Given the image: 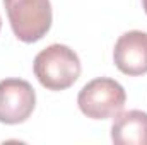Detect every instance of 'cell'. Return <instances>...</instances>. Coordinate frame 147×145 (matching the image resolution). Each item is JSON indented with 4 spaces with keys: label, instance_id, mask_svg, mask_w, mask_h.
I'll list each match as a JSON object with an SVG mask.
<instances>
[{
    "label": "cell",
    "instance_id": "6",
    "mask_svg": "<svg viewBox=\"0 0 147 145\" xmlns=\"http://www.w3.org/2000/svg\"><path fill=\"white\" fill-rule=\"evenodd\" d=\"M111 140L116 145H147V113L140 109L118 113L111 123Z\"/></svg>",
    "mask_w": 147,
    "mask_h": 145
},
{
    "label": "cell",
    "instance_id": "5",
    "mask_svg": "<svg viewBox=\"0 0 147 145\" xmlns=\"http://www.w3.org/2000/svg\"><path fill=\"white\" fill-rule=\"evenodd\" d=\"M113 62L116 68L128 77H140L147 73V33L127 31L116 39L113 50Z\"/></svg>",
    "mask_w": 147,
    "mask_h": 145
},
{
    "label": "cell",
    "instance_id": "1",
    "mask_svg": "<svg viewBox=\"0 0 147 145\" xmlns=\"http://www.w3.org/2000/svg\"><path fill=\"white\" fill-rule=\"evenodd\" d=\"M38 82L48 91H65L79 80L82 67L79 55L67 44H50L41 50L33 62Z\"/></svg>",
    "mask_w": 147,
    "mask_h": 145
},
{
    "label": "cell",
    "instance_id": "7",
    "mask_svg": "<svg viewBox=\"0 0 147 145\" xmlns=\"http://www.w3.org/2000/svg\"><path fill=\"white\" fill-rule=\"evenodd\" d=\"M142 7H144V10H146V14H147V0H142Z\"/></svg>",
    "mask_w": 147,
    "mask_h": 145
},
{
    "label": "cell",
    "instance_id": "2",
    "mask_svg": "<svg viewBox=\"0 0 147 145\" xmlns=\"http://www.w3.org/2000/svg\"><path fill=\"white\" fill-rule=\"evenodd\" d=\"M3 7L14 36L22 43H36L51 29L50 0H3Z\"/></svg>",
    "mask_w": 147,
    "mask_h": 145
},
{
    "label": "cell",
    "instance_id": "4",
    "mask_svg": "<svg viewBox=\"0 0 147 145\" xmlns=\"http://www.w3.org/2000/svg\"><path fill=\"white\" fill-rule=\"evenodd\" d=\"M36 108V92L28 80L3 79L0 80V123H24Z\"/></svg>",
    "mask_w": 147,
    "mask_h": 145
},
{
    "label": "cell",
    "instance_id": "3",
    "mask_svg": "<svg viewBox=\"0 0 147 145\" xmlns=\"http://www.w3.org/2000/svg\"><path fill=\"white\" fill-rule=\"evenodd\" d=\"M127 103V92L120 82L110 77H98L87 82L79 96L77 104L84 116L91 119L115 118Z\"/></svg>",
    "mask_w": 147,
    "mask_h": 145
},
{
    "label": "cell",
    "instance_id": "8",
    "mask_svg": "<svg viewBox=\"0 0 147 145\" xmlns=\"http://www.w3.org/2000/svg\"><path fill=\"white\" fill-rule=\"evenodd\" d=\"M0 29H2V19H0Z\"/></svg>",
    "mask_w": 147,
    "mask_h": 145
}]
</instances>
